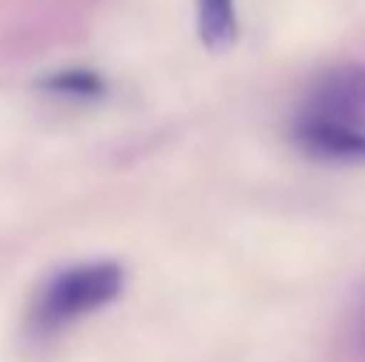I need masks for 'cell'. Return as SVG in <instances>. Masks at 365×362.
I'll return each mask as SVG.
<instances>
[{"mask_svg": "<svg viewBox=\"0 0 365 362\" xmlns=\"http://www.w3.org/2000/svg\"><path fill=\"white\" fill-rule=\"evenodd\" d=\"M124 273L118 263H86V266H71L64 273H57L39 302H36V320L43 327H61L68 320H78L86 313H96L103 306H110L121 295Z\"/></svg>", "mask_w": 365, "mask_h": 362, "instance_id": "1", "label": "cell"}, {"mask_svg": "<svg viewBox=\"0 0 365 362\" xmlns=\"http://www.w3.org/2000/svg\"><path fill=\"white\" fill-rule=\"evenodd\" d=\"M305 111L341 121V124L365 135V68L362 64H341V68L327 71L316 82Z\"/></svg>", "mask_w": 365, "mask_h": 362, "instance_id": "2", "label": "cell"}, {"mask_svg": "<svg viewBox=\"0 0 365 362\" xmlns=\"http://www.w3.org/2000/svg\"><path fill=\"white\" fill-rule=\"evenodd\" d=\"M294 139L305 153L319 156V160H334V164H365V135L341 124L334 118L302 111V118L294 124Z\"/></svg>", "mask_w": 365, "mask_h": 362, "instance_id": "3", "label": "cell"}, {"mask_svg": "<svg viewBox=\"0 0 365 362\" xmlns=\"http://www.w3.org/2000/svg\"><path fill=\"white\" fill-rule=\"evenodd\" d=\"M199 36L210 50H227L238 39L235 0H199Z\"/></svg>", "mask_w": 365, "mask_h": 362, "instance_id": "4", "label": "cell"}, {"mask_svg": "<svg viewBox=\"0 0 365 362\" xmlns=\"http://www.w3.org/2000/svg\"><path fill=\"white\" fill-rule=\"evenodd\" d=\"M46 89L53 93H71V96H82V93H100V79L89 75V71H68V75H57L46 82Z\"/></svg>", "mask_w": 365, "mask_h": 362, "instance_id": "5", "label": "cell"}, {"mask_svg": "<svg viewBox=\"0 0 365 362\" xmlns=\"http://www.w3.org/2000/svg\"><path fill=\"white\" fill-rule=\"evenodd\" d=\"M359 341L365 345V302H362V313H359Z\"/></svg>", "mask_w": 365, "mask_h": 362, "instance_id": "6", "label": "cell"}]
</instances>
